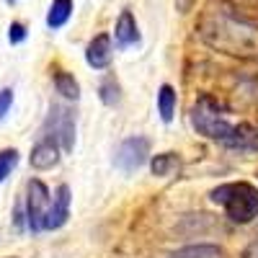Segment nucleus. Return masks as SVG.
I'll use <instances>...</instances> for the list:
<instances>
[{"instance_id":"1a4fd4ad","label":"nucleus","mask_w":258,"mask_h":258,"mask_svg":"<svg viewBox=\"0 0 258 258\" xmlns=\"http://www.w3.org/2000/svg\"><path fill=\"white\" fill-rule=\"evenodd\" d=\"M59 153L62 147L57 145V140L52 137H41L34 147H31V155H29V163L34 170H52L57 163H59Z\"/></svg>"},{"instance_id":"f8f14e48","label":"nucleus","mask_w":258,"mask_h":258,"mask_svg":"<svg viewBox=\"0 0 258 258\" xmlns=\"http://www.w3.org/2000/svg\"><path fill=\"white\" fill-rule=\"evenodd\" d=\"M178 168H181V158H178L176 153H160V155L150 158V173L158 176V178L173 176Z\"/></svg>"},{"instance_id":"f257e3e1","label":"nucleus","mask_w":258,"mask_h":258,"mask_svg":"<svg viewBox=\"0 0 258 258\" xmlns=\"http://www.w3.org/2000/svg\"><path fill=\"white\" fill-rule=\"evenodd\" d=\"M191 124L202 137L217 142L222 147L240 150V153H258V126L248 121L232 124L212 96L197 98V103L191 109Z\"/></svg>"},{"instance_id":"2eb2a0df","label":"nucleus","mask_w":258,"mask_h":258,"mask_svg":"<svg viewBox=\"0 0 258 258\" xmlns=\"http://www.w3.org/2000/svg\"><path fill=\"white\" fill-rule=\"evenodd\" d=\"M98 98H101L103 106H119V101H121V85H119V80H116L114 75H106V78L101 80V85H98Z\"/></svg>"},{"instance_id":"6ab92c4d","label":"nucleus","mask_w":258,"mask_h":258,"mask_svg":"<svg viewBox=\"0 0 258 258\" xmlns=\"http://www.w3.org/2000/svg\"><path fill=\"white\" fill-rule=\"evenodd\" d=\"M191 6H194V0H176V8H178L181 13H188Z\"/></svg>"},{"instance_id":"f3484780","label":"nucleus","mask_w":258,"mask_h":258,"mask_svg":"<svg viewBox=\"0 0 258 258\" xmlns=\"http://www.w3.org/2000/svg\"><path fill=\"white\" fill-rule=\"evenodd\" d=\"M26 36H29L26 24H21V21H13V24L8 26V41H11V44H24Z\"/></svg>"},{"instance_id":"412c9836","label":"nucleus","mask_w":258,"mask_h":258,"mask_svg":"<svg viewBox=\"0 0 258 258\" xmlns=\"http://www.w3.org/2000/svg\"><path fill=\"white\" fill-rule=\"evenodd\" d=\"M6 3H11V6H13V3H18V0H6Z\"/></svg>"},{"instance_id":"dca6fc26","label":"nucleus","mask_w":258,"mask_h":258,"mask_svg":"<svg viewBox=\"0 0 258 258\" xmlns=\"http://www.w3.org/2000/svg\"><path fill=\"white\" fill-rule=\"evenodd\" d=\"M21 155H18V150L16 147H6V150H0V183H3L13 170L18 165Z\"/></svg>"},{"instance_id":"ddd939ff","label":"nucleus","mask_w":258,"mask_h":258,"mask_svg":"<svg viewBox=\"0 0 258 258\" xmlns=\"http://www.w3.org/2000/svg\"><path fill=\"white\" fill-rule=\"evenodd\" d=\"M176 101H178V96H176V91H173V85H170V83H163L160 91H158V114H160V119H163L165 124L173 121Z\"/></svg>"},{"instance_id":"39448f33","label":"nucleus","mask_w":258,"mask_h":258,"mask_svg":"<svg viewBox=\"0 0 258 258\" xmlns=\"http://www.w3.org/2000/svg\"><path fill=\"white\" fill-rule=\"evenodd\" d=\"M150 158V140L142 137V135H135V137H126L114 153V165L124 173H135L140 170Z\"/></svg>"},{"instance_id":"4468645a","label":"nucleus","mask_w":258,"mask_h":258,"mask_svg":"<svg viewBox=\"0 0 258 258\" xmlns=\"http://www.w3.org/2000/svg\"><path fill=\"white\" fill-rule=\"evenodd\" d=\"M170 258H222V248L199 243V245H186L176 253H170Z\"/></svg>"},{"instance_id":"a211bd4d","label":"nucleus","mask_w":258,"mask_h":258,"mask_svg":"<svg viewBox=\"0 0 258 258\" xmlns=\"http://www.w3.org/2000/svg\"><path fill=\"white\" fill-rule=\"evenodd\" d=\"M11 106H13V91L3 88V91H0V121L6 119V114L11 111Z\"/></svg>"},{"instance_id":"423d86ee","label":"nucleus","mask_w":258,"mask_h":258,"mask_svg":"<svg viewBox=\"0 0 258 258\" xmlns=\"http://www.w3.org/2000/svg\"><path fill=\"white\" fill-rule=\"evenodd\" d=\"M85 62L93 70H109L114 62V39L111 34H96L85 47Z\"/></svg>"},{"instance_id":"0eeeda50","label":"nucleus","mask_w":258,"mask_h":258,"mask_svg":"<svg viewBox=\"0 0 258 258\" xmlns=\"http://www.w3.org/2000/svg\"><path fill=\"white\" fill-rule=\"evenodd\" d=\"M70 204H73L70 186L68 183L57 186L54 197H52V204L47 209V217H44V230H59V227L68 225V220H70Z\"/></svg>"},{"instance_id":"aec40b11","label":"nucleus","mask_w":258,"mask_h":258,"mask_svg":"<svg viewBox=\"0 0 258 258\" xmlns=\"http://www.w3.org/2000/svg\"><path fill=\"white\" fill-rule=\"evenodd\" d=\"M243 258H258V240H255V243L245 250V255H243Z\"/></svg>"},{"instance_id":"4be33fe9","label":"nucleus","mask_w":258,"mask_h":258,"mask_svg":"<svg viewBox=\"0 0 258 258\" xmlns=\"http://www.w3.org/2000/svg\"><path fill=\"white\" fill-rule=\"evenodd\" d=\"M8 258H16V255H8Z\"/></svg>"},{"instance_id":"6e6552de","label":"nucleus","mask_w":258,"mask_h":258,"mask_svg":"<svg viewBox=\"0 0 258 258\" xmlns=\"http://www.w3.org/2000/svg\"><path fill=\"white\" fill-rule=\"evenodd\" d=\"M114 44L119 49H132V47H140V26H137V18L132 11H121L119 18H116V26H114Z\"/></svg>"},{"instance_id":"20e7f679","label":"nucleus","mask_w":258,"mask_h":258,"mask_svg":"<svg viewBox=\"0 0 258 258\" xmlns=\"http://www.w3.org/2000/svg\"><path fill=\"white\" fill-rule=\"evenodd\" d=\"M44 135L57 140V145L64 150V153H70V150L75 147V116H73V111L54 103L49 109L47 121H44Z\"/></svg>"},{"instance_id":"9d476101","label":"nucleus","mask_w":258,"mask_h":258,"mask_svg":"<svg viewBox=\"0 0 258 258\" xmlns=\"http://www.w3.org/2000/svg\"><path fill=\"white\" fill-rule=\"evenodd\" d=\"M52 83H54V91L62 98H68V101H78L80 98V83L75 80L73 73L57 68V70H52Z\"/></svg>"},{"instance_id":"9b49d317","label":"nucleus","mask_w":258,"mask_h":258,"mask_svg":"<svg viewBox=\"0 0 258 258\" xmlns=\"http://www.w3.org/2000/svg\"><path fill=\"white\" fill-rule=\"evenodd\" d=\"M73 0H52V6L47 11V29L57 31L62 26H68V21L73 18Z\"/></svg>"},{"instance_id":"7ed1b4c3","label":"nucleus","mask_w":258,"mask_h":258,"mask_svg":"<svg viewBox=\"0 0 258 258\" xmlns=\"http://www.w3.org/2000/svg\"><path fill=\"white\" fill-rule=\"evenodd\" d=\"M49 204H52V194H49L47 183L39 181V178H31L26 183V202H24L26 227L31 232H41V230H44V217H47Z\"/></svg>"},{"instance_id":"f03ea898","label":"nucleus","mask_w":258,"mask_h":258,"mask_svg":"<svg viewBox=\"0 0 258 258\" xmlns=\"http://www.w3.org/2000/svg\"><path fill=\"white\" fill-rule=\"evenodd\" d=\"M209 199L220 204L227 217L238 225H250L258 217V188L248 181L222 183L209 191Z\"/></svg>"}]
</instances>
